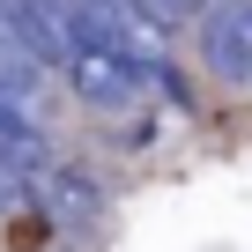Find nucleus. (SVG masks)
I'll return each mask as SVG.
<instances>
[{
    "instance_id": "4",
    "label": "nucleus",
    "mask_w": 252,
    "mask_h": 252,
    "mask_svg": "<svg viewBox=\"0 0 252 252\" xmlns=\"http://www.w3.org/2000/svg\"><path fill=\"white\" fill-rule=\"evenodd\" d=\"M52 82H60V67L0 23V104H15V111L45 119V89H52Z\"/></svg>"
},
{
    "instance_id": "5",
    "label": "nucleus",
    "mask_w": 252,
    "mask_h": 252,
    "mask_svg": "<svg viewBox=\"0 0 252 252\" xmlns=\"http://www.w3.org/2000/svg\"><path fill=\"white\" fill-rule=\"evenodd\" d=\"M149 8H156L163 23H178V30H193V23H200L208 8H215V0H149Z\"/></svg>"
},
{
    "instance_id": "1",
    "label": "nucleus",
    "mask_w": 252,
    "mask_h": 252,
    "mask_svg": "<svg viewBox=\"0 0 252 252\" xmlns=\"http://www.w3.org/2000/svg\"><path fill=\"white\" fill-rule=\"evenodd\" d=\"M60 89L89 111V119H126V111H141L149 104V67L126 52V45H74L67 67H60Z\"/></svg>"
},
{
    "instance_id": "2",
    "label": "nucleus",
    "mask_w": 252,
    "mask_h": 252,
    "mask_svg": "<svg viewBox=\"0 0 252 252\" xmlns=\"http://www.w3.org/2000/svg\"><path fill=\"white\" fill-rule=\"evenodd\" d=\"M104 208H111V178H104L96 163H82V156H60L52 171L30 178V215H37L45 230L82 237V230L104 222Z\"/></svg>"
},
{
    "instance_id": "3",
    "label": "nucleus",
    "mask_w": 252,
    "mask_h": 252,
    "mask_svg": "<svg viewBox=\"0 0 252 252\" xmlns=\"http://www.w3.org/2000/svg\"><path fill=\"white\" fill-rule=\"evenodd\" d=\"M193 45V67L230 89V96H252V0H215V8L186 30Z\"/></svg>"
}]
</instances>
